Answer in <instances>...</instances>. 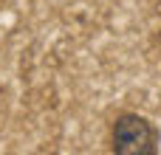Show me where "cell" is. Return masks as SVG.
<instances>
[{"label": "cell", "instance_id": "cell-1", "mask_svg": "<svg viewBox=\"0 0 161 155\" xmlns=\"http://www.w3.org/2000/svg\"><path fill=\"white\" fill-rule=\"evenodd\" d=\"M158 133L153 121L139 113H122L113 124V152L119 155H153Z\"/></svg>", "mask_w": 161, "mask_h": 155}]
</instances>
